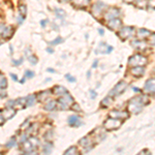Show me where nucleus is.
Wrapping results in <instances>:
<instances>
[{
  "label": "nucleus",
  "instance_id": "obj_18",
  "mask_svg": "<svg viewBox=\"0 0 155 155\" xmlns=\"http://www.w3.org/2000/svg\"><path fill=\"white\" fill-rule=\"evenodd\" d=\"M149 35H151V32L147 29H140L137 33V36L139 39H144L146 37H148Z\"/></svg>",
  "mask_w": 155,
  "mask_h": 155
},
{
  "label": "nucleus",
  "instance_id": "obj_2",
  "mask_svg": "<svg viewBox=\"0 0 155 155\" xmlns=\"http://www.w3.org/2000/svg\"><path fill=\"white\" fill-rule=\"evenodd\" d=\"M147 62H148L147 57L143 56V55H140V54L134 55V56H131L130 58L128 59V64L130 66H143V65H146Z\"/></svg>",
  "mask_w": 155,
  "mask_h": 155
},
{
  "label": "nucleus",
  "instance_id": "obj_35",
  "mask_svg": "<svg viewBox=\"0 0 155 155\" xmlns=\"http://www.w3.org/2000/svg\"><path fill=\"white\" fill-rule=\"evenodd\" d=\"M25 77L27 78H33L34 77V72L31 71H25Z\"/></svg>",
  "mask_w": 155,
  "mask_h": 155
},
{
  "label": "nucleus",
  "instance_id": "obj_47",
  "mask_svg": "<svg viewBox=\"0 0 155 155\" xmlns=\"http://www.w3.org/2000/svg\"><path fill=\"white\" fill-rule=\"evenodd\" d=\"M46 22H47V21H41V26H42V27L46 26Z\"/></svg>",
  "mask_w": 155,
  "mask_h": 155
},
{
  "label": "nucleus",
  "instance_id": "obj_6",
  "mask_svg": "<svg viewBox=\"0 0 155 155\" xmlns=\"http://www.w3.org/2000/svg\"><path fill=\"white\" fill-rule=\"evenodd\" d=\"M134 33H136V31H134V27L127 26V27H123V28L119 29V31L117 32V35H118L121 39H126V38L131 37Z\"/></svg>",
  "mask_w": 155,
  "mask_h": 155
},
{
  "label": "nucleus",
  "instance_id": "obj_45",
  "mask_svg": "<svg viewBox=\"0 0 155 155\" xmlns=\"http://www.w3.org/2000/svg\"><path fill=\"white\" fill-rule=\"evenodd\" d=\"M97 63H98V61H97V60H95V61H94V64L92 65V67H94V68H95V67L97 66Z\"/></svg>",
  "mask_w": 155,
  "mask_h": 155
},
{
  "label": "nucleus",
  "instance_id": "obj_38",
  "mask_svg": "<svg viewBox=\"0 0 155 155\" xmlns=\"http://www.w3.org/2000/svg\"><path fill=\"white\" fill-rule=\"evenodd\" d=\"M5 25L4 24H0V36L2 35V33H3V31H4V29H5Z\"/></svg>",
  "mask_w": 155,
  "mask_h": 155
},
{
  "label": "nucleus",
  "instance_id": "obj_5",
  "mask_svg": "<svg viewBox=\"0 0 155 155\" xmlns=\"http://www.w3.org/2000/svg\"><path fill=\"white\" fill-rule=\"evenodd\" d=\"M126 88H127V84L125 83V82H123V81L119 82V83L109 92V96H111V97L119 96L120 94H122L124 91H125Z\"/></svg>",
  "mask_w": 155,
  "mask_h": 155
},
{
  "label": "nucleus",
  "instance_id": "obj_34",
  "mask_svg": "<svg viewBox=\"0 0 155 155\" xmlns=\"http://www.w3.org/2000/svg\"><path fill=\"white\" fill-rule=\"evenodd\" d=\"M62 41H63V39H62L61 37H57L55 41L50 42V45H58V44H60V42H62Z\"/></svg>",
  "mask_w": 155,
  "mask_h": 155
},
{
  "label": "nucleus",
  "instance_id": "obj_25",
  "mask_svg": "<svg viewBox=\"0 0 155 155\" xmlns=\"http://www.w3.org/2000/svg\"><path fill=\"white\" fill-rule=\"evenodd\" d=\"M50 94H51V91H44V92H41V93L38 94V99H39L41 101H46L47 98H49V97H50Z\"/></svg>",
  "mask_w": 155,
  "mask_h": 155
},
{
  "label": "nucleus",
  "instance_id": "obj_50",
  "mask_svg": "<svg viewBox=\"0 0 155 155\" xmlns=\"http://www.w3.org/2000/svg\"><path fill=\"white\" fill-rule=\"evenodd\" d=\"M47 51H48L49 53H53V52H54V51H53V50H52V49H48V50H47Z\"/></svg>",
  "mask_w": 155,
  "mask_h": 155
},
{
  "label": "nucleus",
  "instance_id": "obj_23",
  "mask_svg": "<svg viewBox=\"0 0 155 155\" xmlns=\"http://www.w3.org/2000/svg\"><path fill=\"white\" fill-rule=\"evenodd\" d=\"M18 9H19V16L21 17V18L25 19V17H26V14H27L26 5H24V4H21V5H19Z\"/></svg>",
  "mask_w": 155,
  "mask_h": 155
},
{
  "label": "nucleus",
  "instance_id": "obj_15",
  "mask_svg": "<svg viewBox=\"0 0 155 155\" xmlns=\"http://www.w3.org/2000/svg\"><path fill=\"white\" fill-rule=\"evenodd\" d=\"M130 71H131L132 76H134L137 78L144 76V74H145V69L143 68V66H134L130 69Z\"/></svg>",
  "mask_w": 155,
  "mask_h": 155
},
{
  "label": "nucleus",
  "instance_id": "obj_41",
  "mask_svg": "<svg viewBox=\"0 0 155 155\" xmlns=\"http://www.w3.org/2000/svg\"><path fill=\"white\" fill-rule=\"evenodd\" d=\"M14 102H15V101H7L6 107H14Z\"/></svg>",
  "mask_w": 155,
  "mask_h": 155
},
{
  "label": "nucleus",
  "instance_id": "obj_42",
  "mask_svg": "<svg viewBox=\"0 0 155 155\" xmlns=\"http://www.w3.org/2000/svg\"><path fill=\"white\" fill-rule=\"evenodd\" d=\"M3 122H4V118H3V116H2L1 112H0V125L3 124Z\"/></svg>",
  "mask_w": 155,
  "mask_h": 155
},
{
  "label": "nucleus",
  "instance_id": "obj_21",
  "mask_svg": "<svg viewBox=\"0 0 155 155\" xmlns=\"http://www.w3.org/2000/svg\"><path fill=\"white\" fill-rule=\"evenodd\" d=\"M14 107H19V109H23V107H26V98H19L17 101H15Z\"/></svg>",
  "mask_w": 155,
  "mask_h": 155
},
{
  "label": "nucleus",
  "instance_id": "obj_10",
  "mask_svg": "<svg viewBox=\"0 0 155 155\" xmlns=\"http://www.w3.org/2000/svg\"><path fill=\"white\" fill-rule=\"evenodd\" d=\"M1 114H2V116H3L4 120H8L16 115V111H15V109L12 107H6L5 109L1 112Z\"/></svg>",
  "mask_w": 155,
  "mask_h": 155
},
{
  "label": "nucleus",
  "instance_id": "obj_32",
  "mask_svg": "<svg viewBox=\"0 0 155 155\" xmlns=\"http://www.w3.org/2000/svg\"><path fill=\"white\" fill-rule=\"evenodd\" d=\"M28 61L32 64V65H35V64L37 63V58L34 56V55H29V56H28Z\"/></svg>",
  "mask_w": 155,
  "mask_h": 155
},
{
  "label": "nucleus",
  "instance_id": "obj_3",
  "mask_svg": "<svg viewBox=\"0 0 155 155\" xmlns=\"http://www.w3.org/2000/svg\"><path fill=\"white\" fill-rule=\"evenodd\" d=\"M58 104L61 110H66L71 107V104H74V98L68 93H65L60 96V98L58 99Z\"/></svg>",
  "mask_w": 155,
  "mask_h": 155
},
{
  "label": "nucleus",
  "instance_id": "obj_31",
  "mask_svg": "<svg viewBox=\"0 0 155 155\" xmlns=\"http://www.w3.org/2000/svg\"><path fill=\"white\" fill-rule=\"evenodd\" d=\"M16 144H17V140H16V137H12L11 140H9L8 142L6 143V148H12V147H14V146H16Z\"/></svg>",
  "mask_w": 155,
  "mask_h": 155
},
{
  "label": "nucleus",
  "instance_id": "obj_22",
  "mask_svg": "<svg viewBox=\"0 0 155 155\" xmlns=\"http://www.w3.org/2000/svg\"><path fill=\"white\" fill-rule=\"evenodd\" d=\"M14 33V28L12 27H5V29H4L3 33H2V37H4V38H8V37L12 36V34Z\"/></svg>",
  "mask_w": 155,
  "mask_h": 155
},
{
  "label": "nucleus",
  "instance_id": "obj_7",
  "mask_svg": "<svg viewBox=\"0 0 155 155\" xmlns=\"http://www.w3.org/2000/svg\"><path fill=\"white\" fill-rule=\"evenodd\" d=\"M154 79H149L148 81L145 83V87H144V92H146L149 95L154 96Z\"/></svg>",
  "mask_w": 155,
  "mask_h": 155
},
{
  "label": "nucleus",
  "instance_id": "obj_14",
  "mask_svg": "<svg viewBox=\"0 0 155 155\" xmlns=\"http://www.w3.org/2000/svg\"><path fill=\"white\" fill-rule=\"evenodd\" d=\"M119 9L118 8H116V7H112V8H110L109 9V12H107V14L106 15V20H112V19H115V18H117V17L119 16Z\"/></svg>",
  "mask_w": 155,
  "mask_h": 155
},
{
  "label": "nucleus",
  "instance_id": "obj_19",
  "mask_svg": "<svg viewBox=\"0 0 155 155\" xmlns=\"http://www.w3.org/2000/svg\"><path fill=\"white\" fill-rule=\"evenodd\" d=\"M71 3L74 4V6L78 7H84L89 5L90 0H71Z\"/></svg>",
  "mask_w": 155,
  "mask_h": 155
},
{
  "label": "nucleus",
  "instance_id": "obj_20",
  "mask_svg": "<svg viewBox=\"0 0 155 155\" xmlns=\"http://www.w3.org/2000/svg\"><path fill=\"white\" fill-rule=\"evenodd\" d=\"M79 144L81 145L83 148H87L88 146H92V145H91V141H90V139H89V137H85L82 140H80ZM86 150L87 149H84V152H86Z\"/></svg>",
  "mask_w": 155,
  "mask_h": 155
},
{
  "label": "nucleus",
  "instance_id": "obj_28",
  "mask_svg": "<svg viewBox=\"0 0 155 155\" xmlns=\"http://www.w3.org/2000/svg\"><path fill=\"white\" fill-rule=\"evenodd\" d=\"M7 86V82H6V79L4 78V76H2L0 74V90H3L5 89Z\"/></svg>",
  "mask_w": 155,
  "mask_h": 155
},
{
  "label": "nucleus",
  "instance_id": "obj_24",
  "mask_svg": "<svg viewBox=\"0 0 155 155\" xmlns=\"http://www.w3.org/2000/svg\"><path fill=\"white\" fill-rule=\"evenodd\" d=\"M36 101V98H35V95H29L28 97L26 98V107H32Z\"/></svg>",
  "mask_w": 155,
  "mask_h": 155
},
{
  "label": "nucleus",
  "instance_id": "obj_44",
  "mask_svg": "<svg viewBox=\"0 0 155 155\" xmlns=\"http://www.w3.org/2000/svg\"><path fill=\"white\" fill-rule=\"evenodd\" d=\"M11 77L12 78V79H14V81H18V78H17V76H16V74H11Z\"/></svg>",
  "mask_w": 155,
  "mask_h": 155
},
{
  "label": "nucleus",
  "instance_id": "obj_40",
  "mask_svg": "<svg viewBox=\"0 0 155 155\" xmlns=\"http://www.w3.org/2000/svg\"><path fill=\"white\" fill-rule=\"evenodd\" d=\"M22 61H23V59H22V58L20 59L19 61H17V60H12V62H14L15 65H20V64L22 63Z\"/></svg>",
  "mask_w": 155,
  "mask_h": 155
},
{
  "label": "nucleus",
  "instance_id": "obj_27",
  "mask_svg": "<svg viewBox=\"0 0 155 155\" xmlns=\"http://www.w3.org/2000/svg\"><path fill=\"white\" fill-rule=\"evenodd\" d=\"M78 153H79V151H78V148L76 146L69 147V148L64 152V154H66V155H68V154L69 155H74V154H78Z\"/></svg>",
  "mask_w": 155,
  "mask_h": 155
},
{
  "label": "nucleus",
  "instance_id": "obj_1",
  "mask_svg": "<svg viewBox=\"0 0 155 155\" xmlns=\"http://www.w3.org/2000/svg\"><path fill=\"white\" fill-rule=\"evenodd\" d=\"M149 104V99L146 96H136L131 98L127 104V111L128 113L139 114L143 110V107Z\"/></svg>",
  "mask_w": 155,
  "mask_h": 155
},
{
  "label": "nucleus",
  "instance_id": "obj_49",
  "mask_svg": "<svg viewBox=\"0 0 155 155\" xmlns=\"http://www.w3.org/2000/svg\"><path fill=\"white\" fill-rule=\"evenodd\" d=\"M48 71L49 72H55V71H54L53 68H48Z\"/></svg>",
  "mask_w": 155,
  "mask_h": 155
},
{
  "label": "nucleus",
  "instance_id": "obj_37",
  "mask_svg": "<svg viewBox=\"0 0 155 155\" xmlns=\"http://www.w3.org/2000/svg\"><path fill=\"white\" fill-rule=\"evenodd\" d=\"M65 78H66V79H68L69 82H72V83H74V82H76V79H74V77H71V74H65Z\"/></svg>",
  "mask_w": 155,
  "mask_h": 155
},
{
  "label": "nucleus",
  "instance_id": "obj_30",
  "mask_svg": "<svg viewBox=\"0 0 155 155\" xmlns=\"http://www.w3.org/2000/svg\"><path fill=\"white\" fill-rule=\"evenodd\" d=\"M111 102H112V98H111V96H107L106 97V98L104 99L101 102V107H107L111 104Z\"/></svg>",
  "mask_w": 155,
  "mask_h": 155
},
{
  "label": "nucleus",
  "instance_id": "obj_26",
  "mask_svg": "<svg viewBox=\"0 0 155 155\" xmlns=\"http://www.w3.org/2000/svg\"><path fill=\"white\" fill-rule=\"evenodd\" d=\"M56 104L57 102L55 101H51L44 107V109L46 110V111H52V110H54L55 107H56Z\"/></svg>",
  "mask_w": 155,
  "mask_h": 155
},
{
  "label": "nucleus",
  "instance_id": "obj_13",
  "mask_svg": "<svg viewBox=\"0 0 155 155\" xmlns=\"http://www.w3.org/2000/svg\"><path fill=\"white\" fill-rule=\"evenodd\" d=\"M68 124L72 127H79L81 125H83V122L80 117L78 116H71L68 118Z\"/></svg>",
  "mask_w": 155,
  "mask_h": 155
},
{
  "label": "nucleus",
  "instance_id": "obj_17",
  "mask_svg": "<svg viewBox=\"0 0 155 155\" xmlns=\"http://www.w3.org/2000/svg\"><path fill=\"white\" fill-rule=\"evenodd\" d=\"M131 45L134 46V48L137 50H144L146 48V42L143 41V39H137L136 41H132Z\"/></svg>",
  "mask_w": 155,
  "mask_h": 155
},
{
  "label": "nucleus",
  "instance_id": "obj_39",
  "mask_svg": "<svg viewBox=\"0 0 155 155\" xmlns=\"http://www.w3.org/2000/svg\"><path fill=\"white\" fill-rule=\"evenodd\" d=\"M90 94H91V96H90V97H91L92 99H94V98H95L96 95H97V94H96V92H95V91H93V90H90Z\"/></svg>",
  "mask_w": 155,
  "mask_h": 155
},
{
  "label": "nucleus",
  "instance_id": "obj_46",
  "mask_svg": "<svg viewBox=\"0 0 155 155\" xmlns=\"http://www.w3.org/2000/svg\"><path fill=\"white\" fill-rule=\"evenodd\" d=\"M98 32H99V34H101V35H104V29H98Z\"/></svg>",
  "mask_w": 155,
  "mask_h": 155
},
{
  "label": "nucleus",
  "instance_id": "obj_36",
  "mask_svg": "<svg viewBox=\"0 0 155 155\" xmlns=\"http://www.w3.org/2000/svg\"><path fill=\"white\" fill-rule=\"evenodd\" d=\"M71 109H72V110H74V111L81 112V107H79V104H71Z\"/></svg>",
  "mask_w": 155,
  "mask_h": 155
},
{
  "label": "nucleus",
  "instance_id": "obj_29",
  "mask_svg": "<svg viewBox=\"0 0 155 155\" xmlns=\"http://www.w3.org/2000/svg\"><path fill=\"white\" fill-rule=\"evenodd\" d=\"M52 149H53V146H52L51 143H47L46 145H45L44 147H42V152L46 154H49L52 152Z\"/></svg>",
  "mask_w": 155,
  "mask_h": 155
},
{
  "label": "nucleus",
  "instance_id": "obj_12",
  "mask_svg": "<svg viewBox=\"0 0 155 155\" xmlns=\"http://www.w3.org/2000/svg\"><path fill=\"white\" fill-rule=\"evenodd\" d=\"M110 117L111 118H116V119H120V120H123V119H126L128 117V114L126 112H120V111H112L110 113Z\"/></svg>",
  "mask_w": 155,
  "mask_h": 155
},
{
  "label": "nucleus",
  "instance_id": "obj_9",
  "mask_svg": "<svg viewBox=\"0 0 155 155\" xmlns=\"http://www.w3.org/2000/svg\"><path fill=\"white\" fill-rule=\"evenodd\" d=\"M107 26H109L110 29L114 30V31H117V30H119L122 27V22H121V20H120V19L115 18V19L109 20Z\"/></svg>",
  "mask_w": 155,
  "mask_h": 155
},
{
  "label": "nucleus",
  "instance_id": "obj_48",
  "mask_svg": "<svg viewBox=\"0 0 155 155\" xmlns=\"http://www.w3.org/2000/svg\"><path fill=\"white\" fill-rule=\"evenodd\" d=\"M132 90H134V91H136V92H139L140 90L137 88V87H134V88H132Z\"/></svg>",
  "mask_w": 155,
  "mask_h": 155
},
{
  "label": "nucleus",
  "instance_id": "obj_11",
  "mask_svg": "<svg viewBox=\"0 0 155 155\" xmlns=\"http://www.w3.org/2000/svg\"><path fill=\"white\" fill-rule=\"evenodd\" d=\"M104 7H106L104 3H102L101 1L96 2V3L93 5V8H92V14H93L95 17H98L99 15H101V12H104Z\"/></svg>",
  "mask_w": 155,
  "mask_h": 155
},
{
  "label": "nucleus",
  "instance_id": "obj_33",
  "mask_svg": "<svg viewBox=\"0 0 155 155\" xmlns=\"http://www.w3.org/2000/svg\"><path fill=\"white\" fill-rule=\"evenodd\" d=\"M55 12H56V14H57V16L59 17V18H64V17L66 16L65 15V12L63 11V9H59V8H56L55 9Z\"/></svg>",
  "mask_w": 155,
  "mask_h": 155
},
{
  "label": "nucleus",
  "instance_id": "obj_8",
  "mask_svg": "<svg viewBox=\"0 0 155 155\" xmlns=\"http://www.w3.org/2000/svg\"><path fill=\"white\" fill-rule=\"evenodd\" d=\"M113 51V48L109 45H107L106 42H101L99 44V47L96 49L95 54H109Z\"/></svg>",
  "mask_w": 155,
  "mask_h": 155
},
{
  "label": "nucleus",
  "instance_id": "obj_43",
  "mask_svg": "<svg viewBox=\"0 0 155 155\" xmlns=\"http://www.w3.org/2000/svg\"><path fill=\"white\" fill-rule=\"evenodd\" d=\"M124 1H125L126 3H129V4H131V3H134V2H136L137 0H124Z\"/></svg>",
  "mask_w": 155,
  "mask_h": 155
},
{
  "label": "nucleus",
  "instance_id": "obj_16",
  "mask_svg": "<svg viewBox=\"0 0 155 155\" xmlns=\"http://www.w3.org/2000/svg\"><path fill=\"white\" fill-rule=\"evenodd\" d=\"M53 93L56 94V95H58V96H61L65 93H68V91H67V90L62 86H55L53 88Z\"/></svg>",
  "mask_w": 155,
  "mask_h": 155
},
{
  "label": "nucleus",
  "instance_id": "obj_4",
  "mask_svg": "<svg viewBox=\"0 0 155 155\" xmlns=\"http://www.w3.org/2000/svg\"><path fill=\"white\" fill-rule=\"evenodd\" d=\"M121 125H122V120L111 118V117H110V119L106 120L104 123V127L107 129V130H115V129L119 128Z\"/></svg>",
  "mask_w": 155,
  "mask_h": 155
}]
</instances>
